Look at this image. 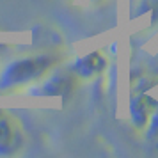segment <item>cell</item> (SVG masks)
I'll use <instances>...</instances> for the list:
<instances>
[{
    "instance_id": "6da1fadb",
    "label": "cell",
    "mask_w": 158,
    "mask_h": 158,
    "mask_svg": "<svg viewBox=\"0 0 158 158\" xmlns=\"http://www.w3.org/2000/svg\"><path fill=\"white\" fill-rule=\"evenodd\" d=\"M62 60L59 53L43 52L34 55H23L9 60L0 68V93L30 87L39 80H43L55 66Z\"/></svg>"
},
{
    "instance_id": "7a4b0ae2",
    "label": "cell",
    "mask_w": 158,
    "mask_h": 158,
    "mask_svg": "<svg viewBox=\"0 0 158 158\" xmlns=\"http://www.w3.org/2000/svg\"><path fill=\"white\" fill-rule=\"evenodd\" d=\"M25 146V130L11 110L0 108V158L15 156Z\"/></svg>"
},
{
    "instance_id": "3957f363",
    "label": "cell",
    "mask_w": 158,
    "mask_h": 158,
    "mask_svg": "<svg viewBox=\"0 0 158 158\" xmlns=\"http://www.w3.org/2000/svg\"><path fill=\"white\" fill-rule=\"evenodd\" d=\"M77 89V78L69 69L62 73H53L52 77H44V80L32 84L27 91L34 96H59L62 100H68Z\"/></svg>"
},
{
    "instance_id": "277c9868",
    "label": "cell",
    "mask_w": 158,
    "mask_h": 158,
    "mask_svg": "<svg viewBox=\"0 0 158 158\" xmlns=\"http://www.w3.org/2000/svg\"><path fill=\"white\" fill-rule=\"evenodd\" d=\"M158 105V98L153 96L149 91H133L130 96L126 110H128V121L137 133H142L146 124L149 121L155 107Z\"/></svg>"
},
{
    "instance_id": "5b68a950",
    "label": "cell",
    "mask_w": 158,
    "mask_h": 158,
    "mask_svg": "<svg viewBox=\"0 0 158 158\" xmlns=\"http://www.w3.org/2000/svg\"><path fill=\"white\" fill-rule=\"evenodd\" d=\"M108 60L110 59L103 50H91L80 57L73 59L68 69L75 75L77 80H94L107 71Z\"/></svg>"
},
{
    "instance_id": "8992f818",
    "label": "cell",
    "mask_w": 158,
    "mask_h": 158,
    "mask_svg": "<svg viewBox=\"0 0 158 158\" xmlns=\"http://www.w3.org/2000/svg\"><path fill=\"white\" fill-rule=\"evenodd\" d=\"M144 139V142H148L149 146H158V105L155 107L153 114L149 115V121L146 124L144 131L140 133Z\"/></svg>"
},
{
    "instance_id": "52a82bcc",
    "label": "cell",
    "mask_w": 158,
    "mask_h": 158,
    "mask_svg": "<svg viewBox=\"0 0 158 158\" xmlns=\"http://www.w3.org/2000/svg\"><path fill=\"white\" fill-rule=\"evenodd\" d=\"M149 23L153 29L158 27V0H151L149 6Z\"/></svg>"
},
{
    "instance_id": "ba28073f",
    "label": "cell",
    "mask_w": 158,
    "mask_h": 158,
    "mask_svg": "<svg viewBox=\"0 0 158 158\" xmlns=\"http://www.w3.org/2000/svg\"><path fill=\"white\" fill-rule=\"evenodd\" d=\"M93 4H100V2H103V0H91Z\"/></svg>"
}]
</instances>
